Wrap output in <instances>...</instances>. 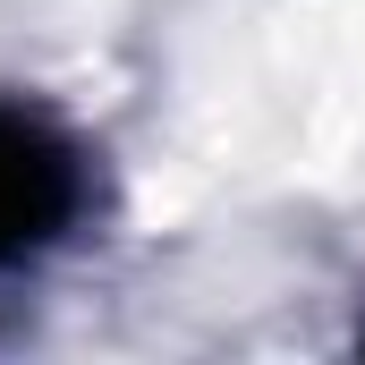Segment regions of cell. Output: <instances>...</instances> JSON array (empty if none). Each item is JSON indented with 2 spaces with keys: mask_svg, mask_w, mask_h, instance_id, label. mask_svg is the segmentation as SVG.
Instances as JSON below:
<instances>
[{
  "mask_svg": "<svg viewBox=\"0 0 365 365\" xmlns=\"http://www.w3.org/2000/svg\"><path fill=\"white\" fill-rule=\"evenodd\" d=\"M68 212H77V153L43 119L0 110V264H17L43 238H60Z\"/></svg>",
  "mask_w": 365,
  "mask_h": 365,
  "instance_id": "obj_1",
  "label": "cell"
}]
</instances>
